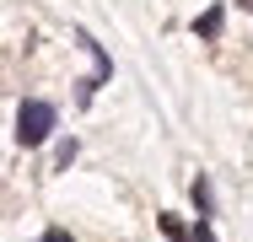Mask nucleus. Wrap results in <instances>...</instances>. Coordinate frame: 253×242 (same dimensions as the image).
<instances>
[{
	"label": "nucleus",
	"mask_w": 253,
	"mask_h": 242,
	"mask_svg": "<svg viewBox=\"0 0 253 242\" xmlns=\"http://www.w3.org/2000/svg\"><path fill=\"white\" fill-rule=\"evenodd\" d=\"M49 135H54V102L27 97L22 113H16V140H22V145H43Z\"/></svg>",
	"instance_id": "obj_1"
},
{
	"label": "nucleus",
	"mask_w": 253,
	"mask_h": 242,
	"mask_svg": "<svg viewBox=\"0 0 253 242\" xmlns=\"http://www.w3.org/2000/svg\"><path fill=\"white\" fill-rule=\"evenodd\" d=\"M221 22H226V11H221V5H210L200 22H194V33H200V38H221Z\"/></svg>",
	"instance_id": "obj_2"
},
{
	"label": "nucleus",
	"mask_w": 253,
	"mask_h": 242,
	"mask_svg": "<svg viewBox=\"0 0 253 242\" xmlns=\"http://www.w3.org/2000/svg\"><path fill=\"white\" fill-rule=\"evenodd\" d=\"M162 232H167V242H189V232H183L178 215H162Z\"/></svg>",
	"instance_id": "obj_3"
},
{
	"label": "nucleus",
	"mask_w": 253,
	"mask_h": 242,
	"mask_svg": "<svg viewBox=\"0 0 253 242\" xmlns=\"http://www.w3.org/2000/svg\"><path fill=\"white\" fill-rule=\"evenodd\" d=\"M194 204H200V221L210 215V183L205 178H194Z\"/></svg>",
	"instance_id": "obj_4"
},
{
	"label": "nucleus",
	"mask_w": 253,
	"mask_h": 242,
	"mask_svg": "<svg viewBox=\"0 0 253 242\" xmlns=\"http://www.w3.org/2000/svg\"><path fill=\"white\" fill-rule=\"evenodd\" d=\"M189 242H215V232H210V221H200V226L189 232Z\"/></svg>",
	"instance_id": "obj_5"
},
{
	"label": "nucleus",
	"mask_w": 253,
	"mask_h": 242,
	"mask_svg": "<svg viewBox=\"0 0 253 242\" xmlns=\"http://www.w3.org/2000/svg\"><path fill=\"white\" fill-rule=\"evenodd\" d=\"M43 242H76L70 232H43Z\"/></svg>",
	"instance_id": "obj_6"
},
{
	"label": "nucleus",
	"mask_w": 253,
	"mask_h": 242,
	"mask_svg": "<svg viewBox=\"0 0 253 242\" xmlns=\"http://www.w3.org/2000/svg\"><path fill=\"white\" fill-rule=\"evenodd\" d=\"M243 11H253V0H243Z\"/></svg>",
	"instance_id": "obj_7"
}]
</instances>
